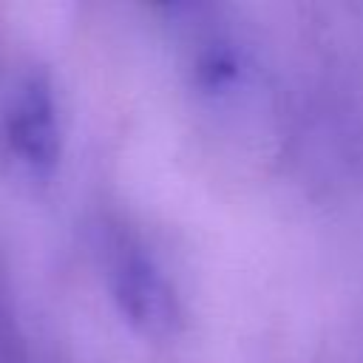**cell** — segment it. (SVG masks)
Instances as JSON below:
<instances>
[{
    "instance_id": "obj_1",
    "label": "cell",
    "mask_w": 363,
    "mask_h": 363,
    "mask_svg": "<svg viewBox=\"0 0 363 363\" xmlns=\"http://www.w3.org/2000/svg\"><path fill=\"white\" fill-rule=\"evenodd\" d=\"M0 156L23 179H45L60 156V130L48 85L40 77L23 79L0 119Z\"/></svg>"
},
{
    "instance_id": "obj_2",
    "label": "cell",
    "mask_w": 363,
    "mask_h": 363,
    "mask_svg": "<svg viewBox=\"0 0 363 363\" xmlns=\"http://www.w3.org/2000/svg\"><path fill=\"white\" fill-rule=\"evenodd\" d=\"M108 278L119 312L145 335L167 337L182 323L179 301L164 275L128 241L119 244L108 258Z\"/></svg>"
}]
</instances>
